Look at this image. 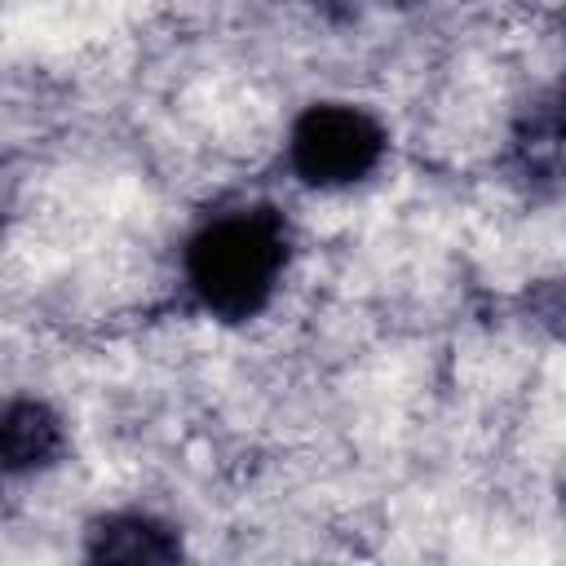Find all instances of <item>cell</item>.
I'll list each match as a JSON object with an SVG mask.
<instances>
[{"label": "cell", "mask_w": 566, "mask_h": 566, "mask_svg": "<svg viewBox=\"0 0 566 566\" xmlns=\"http://www.w3.org/2000/svg\"><path fill=\"white\" fill-rule=\"evenodd\" d=\"M287 270V221L283 212L256 203L208 217L181 252V279L190 301L217 323L256 318Z\"/></svg>", "instance_id": "cell-1"}, {"label": "cell", "mask_w": 566, "mask_h": 566, "mask_svg": "<svg viewBox=\"0 0 566 566\" xmlns=\"http://www.w3.org/2000/svg\"><path fill=\"white\" fill-rule=\"evenodd\" d=\"M385 150V124L354 102H310L287 128V168L310 190H349L367 181Z\"/></svg>", "instance_id": "cell-2"}, {"label": "cell", "mask_w": 566, "mask_h": 566, "mask_svg": "<svg viewBox=\"0 0 566 566\" xmlns=\"http://www.w3.org/2000/svg\"><path fill=\"white\" fill-rule=\"evenodd\" d=\"M504 168L535 199L566 186V97L544 93L517 111L509 128Z\"/></svg>", "instance_id": "cell-3"}, {"label": "cell", "mask_w": 566, "mask_h": 566, "mask_svg": "<svg viewBox=\"0 0 566 566\" xmlns=\"http://www.w3.org/2000/svg\"><path fill=\"white\" fill-rule=\"evenodd\" d=\"M181 531L150 509H111L84 526V566H181Z\"/></svg>", "instance_id": "cell-4"}, {"label": "cell", "mask_w": 566, "mask_h": 566, "mask_svg": "<svg viewBox=\"0 0 566 566\" xmlns=\"http://www.w3.org/2000/svg\"><path fill=\"white\" fill-rule=\"evenodd\" d=\"M66 429L44 398H9L0 411V464L9 478L44 473L62 460Z\"/></svg>", "instance_id": "cell-5"}, {"label": "cell", "mask_w": 566, "mask_h": 566, "mask_svg": "<svg viewBox=\"0 0 566 566\" xmlns=\"http://www.w3.org/2000/svg\"><path fill=\"white\" fill-rule=\"evenodd\" d=\"M522 305L535 327H544L553 340H566V279H539L522 292Z\"/></svg>", "instance_id": "cell-6"}, {"label": "cell", "mask_w": 566, "mask_h": 566, "mask_svg": "<svg viewBox=\"0 0 566 566\" xmlns=\"http://www.w3.org/2000/svg\"><path fill=\"white\" fill-rule=\"evenodd\" d=\"M562 522H566V486H562Z\"/></svg>", "instance_id": "cell-7"}]
</instances>
